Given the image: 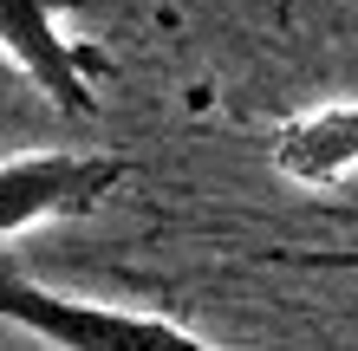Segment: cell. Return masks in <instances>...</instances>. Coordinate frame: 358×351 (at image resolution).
I'll list each match as a JSON object with an SVG mask.
<instances>
[{
  "label": "cell",
  "instance_id": "3",
  "mask_svg": "<svg viewBox=\"0 0 358 351\" xmlns=\"http://www.w3.org/2000/svg\"><path fill=\"white\" fill-rule=\"evenodd\" d=\"M78 0H0V59L46 91L52 111L66 117H98V78L104 52L66 33V13Z\"/></svg>",
  "mask_w": 358,
  "mask_h": 351
},
{
  "label": "cell",
  "instance_id": "2",
  "mask_svg": "<svg viewBox=\"0 0 358 351\" xmlns=\"http://www.w3.org/2000/svg\"><path fill=\"white\" fill-rule=\"evenodd\" d=\"M124 182H131V156H111V150L0 156V247L27 228H46V221L98 215Z\"/></svg>",
  "mask_w": 358,
  "mask_h": 351
},
{
  "label": "cell",
  "instance_id": "5",
  "mask_svg": "<svg viewBox=\"0 0 358 351\" xmlns=\"http://www.w3.org/2000/svg\"><path fill=\"white\" fill-rule=\"evenodd\" d=\"M255 260L273 267H313V274H358V247H267Z\"/></svg>",
  "mask_w": 358,
  "mask_h": 351
},
{
  "label": "cell",
  "instance_id": "1",
  "mask_svg": "<svg viewBox=\"0 0 358 351\" xmlns=\"http://www.w3.org/2000/svg\"><path fill=\"white\" fill-rule=\"evenodd\" d=\"M0 325L33 332L46 351H228L215 338L189 332L182 319L59 293V286L20 274L7 254H0Z\"/></svg>",
  "mask_w": 358,
  "mask_h": 351
},
{
  "label": "cell",
  "instance_id": "4",
  "mask_svg": "<svg viewBox=\"0 0 358 351\" xmlns=\"http://www.w3.org/2000/svg\"><path fill=\"white\" fill-rule=\"evenodd\" d=\"M273 170L300 189H339L358 176V98H332L273 130Z\"/></svg>",
  "mask_w": 358,
  "mask_h": 351
}]
</instances>
